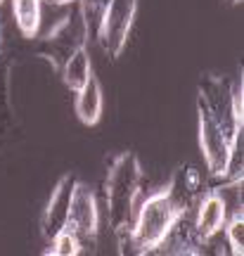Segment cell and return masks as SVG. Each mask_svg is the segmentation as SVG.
I'll use <instances>...</instances> for the list:
<instances>
[{
  "instance_id": "52a82bcc",
  "label": "cell",
  "mask_w": 244,
  "mask_h": 256,
  "mask_svg": "<svg viewBox=\"0 0 244 256\" xmlns=\"http://www.w3.org/2000/svg\"><path fill=\"white\" fill-rule=\"evenodd\" d=\"M72 188H74V178L72 176H64L60 183L54 185L50 202H48L46 211H43V220H40V228L43 235L48 240L52 238L54 232H60L66 223V209H69V197H72Z\"/></svg>"
},
{
  "instance_id": "4fadbf2b",
  "label": "cell",
  "mask_w": 244,
  "mask_h": 256,
  "mask_svg": "<svg viewBox=\"0 0 244 256\" xmlns=\"http://www.w3.org/2000/svg\"><path fill=\"white\" fill-rule=\"evenodd\" d=\"M109 0H78V10H81V17H83V24L88 28V34H98V26H100V19L104 14L107 10Z\"/></svg>"
},
{
  "instance_id": "6da1fadb",
  "label": "cell",
  "mask_w": 244,
  "mask_h": 256,
  "mask_svg": "<svg viewBox=\"0 0 244 256\" xmlns=\"http://www.w3.org/2000/svg\"><path fill=\"white\" fill-rule=\"evenodd\" d=\"M188 211V200L173 190V180L138 202L133 223L128 228V244L138 254H150L162 247L176 220Z\"/></svg>"
},
{
  "instance_id": "9a60e30c",
  "label": "cell",
  "mask_w": 244,
  "mask_h": 256,
  "mask_svg": "<svg viewBox=\"0 0 244 256\" xmlns=\"http://www.w3.org/2000/svg\"><path fill=\"white\" fill-rule=\"evenodd\" d=\"M228 2H232V5H237V2H242V0H228Z\"/></svg>"
},
{
  "instance_id": "30bf717a",
  "label": "cell",
  "mask_w": 244,
  "mask_h": 256,
  "mask_svg": "<svg viewBox=\"0 0 244 256\" xmlns=\"http://www.w3.org/2000/svg\"><path fill=\"white\" fill-rule=\"evenodd\" d=\"M40 8L43 0H12V14L24 38H36L40 34Z\"/></svg>"
},
{
  "instance_id": "2e32d148",
  "label": "cell",
  "mask_w": 244,
  "mask_h": 256,
  "mask_svg": "<svg viewBox=\"0 0 244 256\" xmlns=\"http://www.w3.org/2000/svg\"><path fill=\"white\" fill-rule=\"evenodd\" d=\"M0 5H2V0H0Z\"/></svg>"
},
{
  "instance_id": "9c48e42d",
  "label": "cell",
  "mask_w": 244,
  "mask_h": 256,
  "mask_svg": "<svg viewBox=\"0 0 244 256\" xmlns=\"http://www.w3.org/2000/svg\"><path fill=\"white\" fill-rule=\"evenodd\" d=\"M92 76V62H90V52L88 46L76 48L72 55L64 60L62 64V81L69 90L78 92L88 83V78Z\"/></svg>"
},
{
  "instance_id": "7c38bea8",
  "label": "cell",
  "mask_w": 244,
  "mask_h": 256,
  "mask_svg": "<svg viewBox=\"0 0 244 256\" xmlns=\"http://www.w3.org/2000/svg\"><path fill=\"white\" fill-rule=\"evenodd\" d=\"M226 238H228V247H230V254L242 256L244 254V214H237V216H230L226 220Z\"/></svg>"
},
{
  "instance_id": "7a4b0ae2",
  "label": "cell",
  "mask_w": 244,
  "mask_h": 256,
  "mask_svg": "<svg viewBox=\"0 0 244 256\" xmlns=\"http://www.w3.org/2000/svg\"><path fill=\"white\" fill-rule=\"evenodd\" d=\"M140 183H142V166L133 152H121L112 159L104 178V197H107L109 223L116 235H126L138 202H140Z\"/></svg>"
},
{
  "instance_id": "5bb4252c",
  "label": "cell",
  "mask_w": 244,
  "mask_h": 256,
  "mask_svg": "<svg viewBox=\"0 0 244 256\" xmlns=\"http://www.w3.org/2000/svg\"><path fill=\"white\" fill-rule=\"evenodd\" d=\"M48 5H74V2H78V0H43Z\"/></svg>"
},
{
  "instance_id": "8fae6325",
  "label": "cell",
  "mask_w": 244,
  "mask_h": 256,
  "mask_svg": "<svg viewBox=\"0 0 244 256\" xmlns=\"http://www.w3.org/2000/svg\"><path fill=\"white\" fill-rule=\"evenodd\" d=\"M52 242H50V249H48L46 254H52V256H76V254H81L83 252V244H81V240L74 235L72 230H66L62 228L60 232H54Z\"/></svg>"
},
{
  "instance_id": "ba28073f",
  "label": "cell",
  "mask_w": 244,
  "mask_h": 256,
  "mask_svg": "<svg viewBox=\"0 0 244 256\" xmlns=\"http://www.w3.org/2000/svg\"><path fill=\"white\" fill-rule=\"evenodd\" d=\"M102 104H104L102 86H100V81L95 78V74H92L90 78H88V83L76 92V104H74V110H76V116L81 119V124L95 126L100 121V116H102Z\"/></svg>"
},
{
  "instance_id": "5b68a950",
  "label": "cell",
  "mask_w": 244,
  "mask_h": 256,
  "mask_svg": "<svg viewBox=\"0 0 244 256\" xmlns=\"http://www.w3.org/2000/svg\"><path fill=\"white\" fill-rule=\"evenodd\" d=\"M64 228L72 230L74 235L81 240V244H88V242H95V240H98L100 211H98L95 192H92L90 185L81 183V180H74Z\"/></svg>"
},
{
  "instance_id": "277c9868",
  "label": "cell",
  "mask_w": 244,
  "mask_h": 256,
  "mask_svg": "<svg viewBox=\"0 0 244 256\" xmlns=\"http://www.w3.org/2000/svg\"><path fill=\"white\" fill-rule=\"evenodd\" d=\"M138 12V0H109L104 14L100 19L98 38L102 50L109 57H118L126 48L128 34Z\"/></svg>"
},
{
  "instance_id": "3957f363",
  "label": "cell",
  "mask_w": 244,
  "mask_h": 256,
  "mask_svg": "<svg viewBox=\"0 0 244 256\" xmlns=\"http://www.w3.org/2000/svg\"><path fill=\"white\" fill-rule=\"evenodd\" d=\"M197 114H199V147H202L208 174L216 176V178H228L230 156H232L235 142L242 136L232 140L226 133V128L214 119V114L206 110V104L202 100L197 102Z\"/></svg>"
},
{
  "instance_id": "8992f818",
  "label": "cell",
  "mask_w": 244,
  "mask_h": 256,
  "mask_svg": "<svg viewBox=\"0 0 244 256\" xmlns=\"http://www.w3.org/2000/svg\"><path fill=\"white\" fill-rule=\"evenodd\" d=\"M228 220V209L223 197L218 194L216 190H208L202 200H199L197 206V218H194V235H197L199 242H206L214 235H218L223 226Z\"/></svg>"
}]
</instances>
